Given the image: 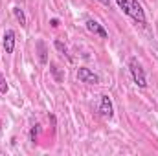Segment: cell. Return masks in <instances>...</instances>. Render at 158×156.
Listing matches in <instances>:
<instances>
[{
  "label": "cell",
  "instance_id": "6da1fadb",
  "mask_svg": "<svg viewBox=\"0 0 158 156\" xmlns=\"http://www.w3.org/2000/svg\"><path fill=\"white\" fill-rule=\"evenodd\" d=\"M116 2H118L119 9H121L127 17H131L138 26H145V24H147L145 11H143L142 4H140L138 0H116Z\"/></svg>",
  "mask_w": 158,
  "mask_h": 156
},
{
  "label": "cell",
  "instance_id": "7a4b0ae2",
  "mask_svg": "<svg viewBox=\"0 0 158 156\" xmlns=\"http://www.w3.org/2000/svg\"><path fill=\"white\" fill-rule=\"evenodd\" d=\"M129 72L132 76V81L136 83V86H140V88H145L147 86L145 72H143V68H142V64H140V61L136 57H131L129 59Z\"/></svg>",
  "mask_w": 158,
  "mask_h": 156
},
{
  "label": "cell",
  "instance_id": "3957f363",
  "mask_svg": "<svg viewBox=\"0 0 158 156\" xmlns=\"http://www.w3.org/2000/svg\"><path fill=\"white\" fill-rule=\"evenodd\" d=\"M77 79L81 83H88V84H98L99 83V76L94 74L90 68H85V66H81L77 70Z\"/></svg>",
  "mask_w": 158,
  "mask_h": 156
},
{
  "label": "cell",
  "instance_id": "277c9868",
  "mask_svg": "<svg viewBox=\"0 0 158 156\" xmlns=\"http://www.w3.org/2000/svg\"><path fill=\"white\" fill-rule=\"evenodd\" d=\"M86 30H88L90 33H94V35L101 37V39H107V37H109L107 30H105L98 20H94V18H88V20H86Z\"/></svg>",
  "mask_w": 158,
  "mask_h": 156
},
{
  "label": "cell",
  "instance_id": "5b68a950",
  "mask_svg": "<svg viewBox=\"0 0 158 156\" xmlns=\"http://www.w3.org/2000/svg\"><path fill=\"white\" fill-rule=\"evenodd\" d=\"M99 112H101V116L107 117V119H110V117L114 116V107H112V101H110V97H109V96H101Z\"/></svg>",
  "mask_w": 158,
  "mask_h": 156
},
{
  "label": "cell",
  "instance_id": "8992f818",
  "mask_svg": "<svg viewBox=\"0 0 158 156\" xmlns=\"http://www.w3.org/2000/svg\"><path fill=\"white\" fill-rule=\"evenodd\" d=\"M4 50L6 53H13L15 50V31L13 30H7L4 33Z\"/></svg>",
  "mask_w": 158,
  "mask_h": 156
},
{
  "label": "cell",
  "instance_id": "52a82bcc",
  "mask_svg": "<svg viewBox=\"0 0 158 156\" xmlns=\"http://www.w3.org/2000/svg\"><path fill=\"white\" fill-rule=\"evenodd\" d=\"M37 51H39V61L42 64H46L48 63V50H46L44 40H37Z\"/></svg>",
  "mask_w": 158,
  "mask_h": 156
},
{
  "label": "cell",
  "instance_id": "ba28073f",
  "mask_svg": "<svg viewBox=\"0 0 158 156\" xmlns=\"http://www.w3.org/2000/svg\"><path fill=\"white\" fill-rule=\"evenodd\" d=\"M13 15H15V18L19 20V24H20L22 28H26V15H24V11H22L19 6L13 7Z\"/></svg>",
  "mask_w": 158,
  "mask_h": 156
},
{
  "label": "cell",
  "instance_id": "9c48e42d",
  "mask_svg": "<svg viewBox=\"0 0 158 156\" xmlns=\"http://www.w3.org/2000/svg\"><path fill=\"white\" fill-rule=\"evenodd\" d=\"M53 46H55V50H57L61 55H64V57H68V59H70V55H68V48H66V44H63V40H55V42H53Z\"/></svg>",
  "mask_w": 158,
  "mask_h": 156
},
{
  "label": "cell",
  "instance_id": "30bf717a",
  "mask_svg": "<svg viewBox=\"0 0 158 156\" xmlns=\"http://www.w3.org/2000/svg\"><path fill=\"white\" fill-rule=\"evenodd\" d=\"M50 70H52V74L55 76L57 83H61V81H63V76H61V72H59V68H57V64H55V63H50Z\"/></svg>",
  "mask_w": 158,
  "mask_h": 156
},
{
  "label": "cell",
  "instance_id": "8fae6325",
  "mask_svg": "<svg viewBox=\"0 0 158 156\" xmlns=\"http://www.w3.org/2000/svg\"><path fill=\"white\" fill-rule=\"evenodd\" d=\"M7 90H9V84H7L6 77L0 74V94H7Z\"/></svg>",
  "mask_w": 158,
  "mask_h": 156
},
{
  "label": "cell",
  "instance_id": "7c38bea8",
  "mask_svg": "<svg viewBox=\"0 0 158 156\" xmlns=\"http://www.w3.org/2000/svg\"><path fill=\"white\" fill-rule=\"evenodd\" d=\"M37 136H39V125L31 127V130H30V140L35 143V142H37Z\"/></svg>",
  "mask_w": 158,
  "mask_h": 156
},
{
  "label": "cell",
  "instance_id": "4fadbf2b",
  "mask_svg": "<svg viewBox=\"0 0 158 156\" xmlns=\"http://www.w3.org/2000/svg\"><path fill=\"white\" fill-rule=\"evenodd\" d=\"M50 24H52V28H59V18H52Z\"/></svg>",
  "mask_w": 158,
  "mask_h": 156
},
{
  "label": "cell",
  "instance_id": "5bb4252c",
  "mask_svg": "<svg viewBox=\"0 0 158 156\" xmlns=\"http://www.w3.org/2000/svg\"><path fill=\"white\" fill-rule=\"evenodd\" d=\"M101 4H105V6H110V0H99Z\"/></svg>",
  "mask_w": 158,
  "mask_h": 156
}]
</instances>
